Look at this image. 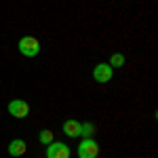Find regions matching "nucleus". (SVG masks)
<instances>
[{
    "instance_id": "1",
    "label": "nucleus",
    "mask_w": 158,
    "mask_h": 158,
    "mask_svg": "<svg viewBox=\"0 0 158 158\" xmlns=\"http://www.w3.org/2000/svg\"><path fill=\"white\" fill-rule=\"evenodd\" d=\"M17 49H19V53L23 57H36L38 53H40V42L34 36H23L17 42Z\"/></svg>"
},
{
    "instance_id": "2",
    "label": "nucleus",
    "mask_w": 158,
    "mask_h": 158,
    "mask_svg": "<svg viewBox=\"0 0 158 158\" xmlns=\"http://www.w3.org/2000/svg\"><path fill=\"white\" fill-rule=\"evenodd\" d=\"M99 156V146L97 141L91 139H82V143L78 146V158H97Z\"/></svg>"
},
{
    "instance_id": "3",
    "label": "nucleus",
    "mask_w": 158,
    "mask_h": 158,
    "mask_svg": "<svg viewBox=\"0 0 158 158\" xmlns=\"http://www.w3.org/2000/svg\"><path fill=\"white\" fill-rule=\"evenodd\" d=\"M47 158H70V146L51 141L47 146Z\"/></svg>"
},
{
    "instance_id": "4",
    "label": "nucleus",
    "mask_w": 158,
    "mask_h": 158,
    "mask_svg": "<svg viewBox=\"0 0 158 158\" xmlns=\"http://www.w3.org/2000/svg\"><path fill=\"white\" fill-rule=\"evenodd\" d=\"M9 114L15 116V118H25V116L30 114L27 101H23V99H13L11 103H9Z\"/></svg>"
},
{
    "instance_id": "5",
    "label": "nucleus",
    "mask_w": 158,
    "mask_h": 158,
    "mask_svg": "<svg viewBox=\"0 0 158 158\" xmlns=\"http://www.w3.org/2000/svg\"><path fill=\"white\" fill-rule=\"evenodd\" d=\"M93 78L101 82V85H106L112 80V68H110V63H97L95 68H93Z\"/></svg>"
},
{
    "instance_id": "6",
    "label": "nucleus",
    "mask_w": 158,
    "mask_h": 158,
    "mask_svg": "<svg viewBox=\"0 0 158 158\" xmlns=\"http://www.w3.org/2000/svg\"><path fill=\"white\" fill-rule=\"evenodd\" d=\"M25 150H27V146H25L23 139H13L11 143H9V154L11 156H23Z\"/></svg>"
},
{
    "instance_id": "7",
    "label": "nucleus",
    "mask_w": 158,
    "mask_h": 158,
    "mask_svg": "<svg viewBox=\"0 0 158 158\" xmlns=\"http://www.w3.org/2000/svg\"><path fill=\"white\" fill-rule=\"evenodd\" d=\"M63 133L68 135V137H78L80 135V122L78 120H65L63 122Z\"/></svg>"
},
{
    "instance_id": "8",
    "label": "nucleus",
    "mask_w": 158,
    "mask_h": 158,
    "mask_svg": "<svg viewBox=\"0 0 158 158\" xmlns=\"http://www.w3.org/2000/svg\"><path fill=\"white\" fill-rule=\"evenodd\" d=\"M80 135L85 139H91L95 135V124L93 122H80Z\"/></svg>"
},
{
    "instance_id": "9",
    "label": "nucleus",
    "mask_w": 158,
    "mask_h": 158,
    "mask_svg": "<svg viewBox=\"0 0 158 158\" xmlns=\"http://www.w3.org/2000/svg\"><path fill=\"white\" fill-rule=\"evenodd\" d=\"M38 141H40L42 146H49L51 141H53V131H49V129L40 131V135H38Z\"/></svg>"
},
{
    "instance_id": "10",
    "label": "nucleus",
    "mask_w": 158,
    "mask_h": 158,
    "mask_svg": "<svg viewBox=\"0 0 158 158\" xmlns=\"http://www.w3.org/2000/svg\"><path fill=\"white\" fill-rule=\"evenodd\" d=\"M110 68H120V65H124V55L122 53H114L112 57H110Z\"/></svg>"
}]
</instances>
